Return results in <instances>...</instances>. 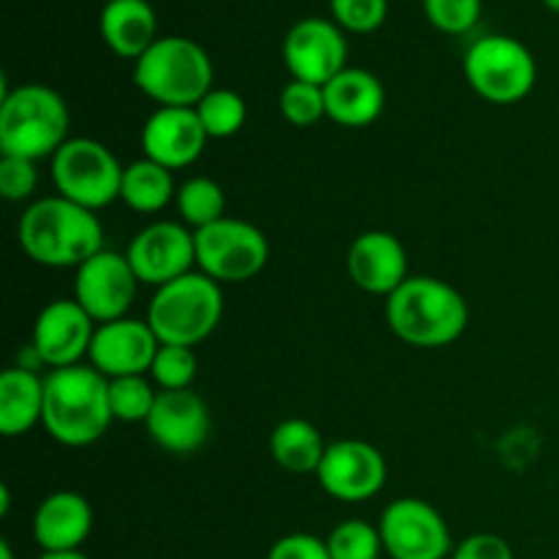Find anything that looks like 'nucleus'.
Masks as SVG:
<instances>
[{"label": "nucleus", "mask_w": 559, "mask_h": 559, "mask_svg": "<svg viewBox=\"0 0 559 559\" xmlns=\"http://www.w3.org/2000/svg\"><path fill=\"white\" fill-rule=\"evenodd\" d=\"M331 14L344 33L366 36L388 20V0H331Z\"/></svg>", "instance_id": "nucleus-33"}, {"label": "nucleus", "mask_w": 559, "mask_h": 559, "mask_svg": "<svg viewBox=\"0 0 559 559\" xmlns=\"http://www.w3.org/2000/svg\"><path fill=\"white\" fill-rule=\"evenodd\" d=\"M202 126H205L211 140H229L238 134L246 123V102L240 93L229 87H213L200 104H197Z\"/></svg>", "instance_id": "nucleus-27"}, {"label": "nucleus", "mask_w": 559, "mask_h": 559, "mask_svg": "<svg viewBox=\"0 0 559 559\" xmlns=\"http://www.w3.org/2000/svg\"><path fill=\"white\" fill-rule=\"evenodd\" d=\"M197 267L218 284L249 282L267 265V238L260 227L227 218L194 233Z\"/></svg>", "instance_id": "nucleus-9"}, {"label": "nucleus", "mask_w": 559, "mask_h": 559, "mask_svg": "<svg viewBox=\"0 0 559 559\" xmlns=\"http://www.w3.org/2000/svg\"><path fill=\"white\" fill-rule=\"evenodd\" d=\"M197 377L194 347L162 344L153 358L151 380L158 391H189Z\"/></svg>", "instance_id": "nucleus-30"}, {"label": "nucleus", "mask_w": 559, "mask_h": 559, "mask_svg": "<svg viewBox=\"0 0 559 559\" xmlns=\"http://www.w3.org/2000/svg\"><path fill=\"white\" fill-rule=\"evenodd\" d=\"M0 559H14V551H11L9 540H0Z\"/></svg>", "instance_id": "nucleus-38"}, {"label": "nucleus", "mask_w": 559, "mask_h": 559, "mask_svg": "<svg viewBox=\"0 0 559 559\" xmlns=\"http://www.w3.org/2000/svg\"><path fill=\"white\" fill-rule=\"evenodd\" d=\"M544 5L549 11H555V14H559V0H544Z\"/></svg>", "instance_id": "nucleus-39"}, {"label": "nucleus", "mask_w": 559, "mask_h": 559, "mask_svg": "<svg viewBox=\"0 0 559 559\" xmlns=\"http://www.w3.org/2000/svg\"><path fill=\"white\" fill-rule=\"evenodd\" d=\"M134 85L162 107H197L213 91L211 55L186 36H162L134 60Z\"/></svg>", "instance_id": "nucleus-5"}, {"label": "nucleus", "mask_w": 559, "mask_h": 559, "mask_svg": "<svg viewBox=\"0 0 559 559\" xmlns=\"http://www.w3.org/2000/svg\"><path fill=\"white\" fill-rule=\"evenodd\" d=\"M385 456L364 440H336L325 448L317 480L338 502H364L382 491Z\"/></svg>", "instance_id": "nucleus-14"}, {"label": "nucleus", "mask_w": 559, "mask_h": 559, "mask_svg": "<svg viewBox=\"0 0 559 559\" xmlns=\"http://www.w3.org/2000/svg\"><path fill=\"white\" fill-rule=\"evenodd\" d=\"M407 271L409 262L402 240L385 229L358 235L347 251L349 278L369 295H393L409 278Z\"/></svg>", "instance_id": "nucleus-19"}, {"label": "nucleus", "mask_w": 559, "mask_h": 559, "mask_svg": "<svg viewBox=\"0 0 559 559\" xmlns=\"http://www.w3.org/2000/svg\"><path fill=\"white\" fill-rule=\"evenodd\" d=\"M126 257L140 284L158 289L191 273L197 265L194 233H189L183 224L153 222L131 238Z\"/></svg>", "instance_id": "nucleus-13"}, {"label": "nucleus", "mask_w": 559, "mask_h": 559, "mask_svg": "<svg viewBox=\"0 0 559 559\" xmlns=\"http://www.w3.org/2000/svg\"><path fill=\"white\" fill-rule=\"evenodd\" d=\"M325 544L331 559H380L385 551L380 527H371L364 519H349L333 527Z\"/></svg>", "instance_id": "nucleus-29"}, {"label": "nucleus", "mask_w": 559, "mask_h": 559, "mask_svg": "<svg viewBox=\"0 0 559 559\" xmlns=\"http://www.w3.org/2000/svg\"><path fill=\"white\" fill-rule=\"evenodd\" d=\"M267 559H331V551H328L325 540L317 535L293 533L271 546Z\"/></svg>", "instance_id": "nucleus-35"}, {"label": "nucleus", "mask_w": 559, "mask_h": 559, "mask_svg": "<svg viewBox=\"0 0 559 559\" xmlns=\"http://www.w3.org/2000/svg\"><path fill=\"white\" fill-rule=\"evenodd\" d=\"M325 440L320 429L304 418H287L273 429L271 435V456L282 469L295 475H306L320 469L325 456Z\"/></svg>", "instance_id": "nucleus-24"}, {"label": "nucleus", "mask_w": 559, "mask_h": 559, "mask_svg": "<svg viewBox=\"0 0 559 559\" xmlns=\"http://www.w3.org/2000/svg\"><path fill=\"white\" fill-rule=\"evenodd\" d=\"M178 197L175 178L167 167L140 158L123 169V186H120V202L136 213H158Z\"/></svg>", "instance_id": "nucleus-25"}, {"label": "nucleus", "mask_w": 559, "mask_h": 559, "mask_svg": "<svg viewBox=\"0 0 559 559\" xmlns=\"http://www.w3.org/2000/svg\"><path fill=\"white\" fill-rule=\"evenodd\" d=\"M44 418V377L11 366L0 377V435L22 437Z\"/></svg>", "instance_id": "nucleus-23"}, {"label": "nucleus", "mask_w": 559, "mask_h": 559, "mask_svg": "<svg viewBox=\"0 0 559 559\" xmlns=\"http://www.w3.org/2000/svg\"><path fill=\"white\" fill-rule=\"evenodd\" d=\"M451 559H513V549L500 535L475 533L453 549Z\"/></svg>", "instance_id": "nucleus-36"}, {"label": "nucleus", "mask_w": 559, "mask_h": 559, "mask_svg": "<svg viewBox=\"0 0 559 559\" xmlns=\"http://www.w3.org/2000/svg\"><path fill=\"white\" fill-rule=\"evenodd\" d=\"M20 246L44 267H80L104 251V227L98 216L66 197L36 200L20 218Z\"/></svg>", "instance_id": "nucleus-1"}, {"label": "nucleus", "mask_w": 559, "mask_h": 559, "mask_svg": "<svg viewBox=\"0 0 559 559\" xmlns=\"http://www.w3.org/2000/svg\"><path fill=\"white\" fill-rule=\"evenodd\" d=\"M91 530L93 508L80 491H55L33 513V540L41 551H80Z\"/></svg>", "instance_id": "nucleus-20"}, {"label": "nucleus", "mask_w": 559, "mask_h": 559, "mask_svg": "<svg viewBox=\"0 0 559 559\" xmlns=\"http://www.w3.org/2000/svg\"><path fill=\"white\" fill-rule=\"evenodd\" d=\"M123 169L107 145L87 136L66 142L49 164L58 194L93 213L120 200Z\"/></svg>", "instance_id": "nucleus-8"}, {"label": "nucleus", "mask_w": 559, "mask_h": 559, "mask_svg": "<svg viewBox=\"0 0 559 559\" xmlns=\"http://www.w3.org/2000/svg\"><path fill=\"white\" fill-rule=\"evenodd\" d=\"M325 118L347 129L374 123L385 109V87L371 71L347 66L325 87Z\"/></svg>", "instance_id": "nucleus-21"}, {"label": "nucleus", "mask_w": 559, "mask_h": 559, "mask_svg": "<svg viewBox=\"0 0 559 559\" xmlns=\"http://www.w3.org/2000/svg\"><path fill=\"white\" fill-rule=\"evenodd\" d=\"M38 173L36 162L16 156L0 158V194L9 202H22L36 191Z\"/></svg>", "instance_id": "nucleus-34"}, {"label": "nucleus", "mask_w": 559, "mask_h": 559, "mask_svg": "<svg viewBox=\"0 0 559 559\" xmlns=\"http://www.w3.org/2000/svg\"><path fill=\"white\" fill-rule=\"evenodd\" d=\"M104 3H109V0H104Z\"/></svg>", "instance_id": "nucleus-40"}, {"label": "nucleus", "mask_w": 559, "mask_h": 559, "mask_svg": "<svg viewBox=\"0 0 559 559\" xmlns=\"http://www.w3.org/2000/svg\"><path fill=\"white\" fill-rule=\"evenodd\" d=\"M96 322L74 298H60L44 306L33 322L31 347L49 369L80 366L91 353Z\"/></svg>", "instance_id": "nucleus-15"}, {"label": "nucleus", "mask_w": 559, "mask_h": 559, "mask_svg": "<svg viewBox=\"0 0 559 559\" xmlns=\"http://www.w3.org/2000/svg\"><path fill=\"white\" fill-rule=\"evenodd\" d=\"M484 0H424V14L431 27L448 36L469 33L480 20Z\"/></svg>", "instance_id": "nucleus-32"}, {"label": "nucleus", "mask_w": 559, "mask_h": 559, "mask_svg": "<svg viewBox=\"0 0 559 559\" xmlns=\"http://www.w3.org/2000/svg\"><path fill=\"white\" fill-rule=\"evenodd\" d=\"M278 109H282L287 123L309 129L317 120L325 118V91L320 85H311V82L289 80L278 96Z\"/></svg>", "instance_id": "nucleus-31"}, {"label": "nucleus", "mask_w": 559, "mask_h": 559, "mask_svg": "<svg viewBox=\"0 0 559 559\" xmlns=\"http://www.w3.org/2000/svg\"><path fill=\"white\" fill-rule=\"evenodd\" d=\"M175 202H178V213L183 224H189L194 233L222 222L224 207H227L224 189L213 178H189L178 189Z\"/></svg>", "instance_id": "nucleus-26"}, {"label": "nucleus", "mask_w": 559, "mask_h": 559, "mask_svg": "<svg viewBox=\"0 0 559 559\" xmlns=\"http://www.w3.org/2000/svg\"><path fill=\"white\" fill-rule=\"evenodd\" d=\"M282 55L293 80L325 87L347 69V36L333 20L306 16L287 31Z\"/></svg>", "instance_id": "nucleus-11"}, {"label": "nucleus", "mask_w": 559, "mask_h": 559, "mask_svg": "<svg viewBox=\"0 0 559 559\" xmlns=\"http://www.w3.org/2000/svg\"><path fill=\"white\" fill-rule=\"evenodd\" d=\"M109 380L93 366H69L44 377L41 426L66 448H85L102 440L112 426Z\"/></svg>", "instance_id": "nucleus-2"}, {"label": "nucleus", "mask_w": 559, "mask_h": 559, "mask_svg": "<svg viewBox=\"0 0 559 559\" xmlns=\"http://www.w3.org/2000/svg\"><path fill=\"white\" fill-rule=\"evenodd\" d=\"M38 559H91V557L82 555V551H44Z\"/></svg>", "instance_id": "nucleus-37"}, {"label": "nucleus", "mask_w": 559, "mask_h": 559, "mask_svg": "<svg viewBox=\"0 0 559 559\" xmlns=\"http://www.w3.org/2000/svg\"><path fill=\"white\" fill-rule=\"evenodd\" d=\"M98 33L118 58L140 60L156 44L158 16L147 0H109L98 14Z\"/></svg>", "instance_id": "nucleus-22"}, {"label": "nucleus", "mask_w": 559, "mask_h": 559, "mask_svg": "<svg viewBox=\"0 0 559 559\" xmlns=\"http://www.w3.org/2000/svg\"><path fill=\"white\" fill-rule=\"evenodd\" d=\"M140 278L129 265V257L118 251H98L76 267L74 300L91 314L96 325L123 320L136 298Z\"/></svg>", "instance_id": "nucleus-12"}, {"label": "nucleus", "mask_w": 559, "mask_h": 559, "mask_svg": "<svg viewBox=\"0 0 559 559\" xmlns=\"http://www.w3.org/2000/svg\"><path fill=\"white\" fill-rule=\"evenodd\" d=\"M385 320L402 342L420 349L448 347L469 322V309L456 287L435 276H409L385 298Z\"/></svg>", "instance_id": "nucleus-3"}, {"label": "nucleus", "mask_w": 559, "mask_h": 559, "mask_svg": "<svg viewBox=\"0 0 559 559\" xmlns=\"http://www.w3.org/2000/svg\"><path fill=\"white\" fill-rule=\"evenodd\" d=\"M145 429L162 451L186 456L205 445L211 435V409L194 391H158Z\"/></svg>", "instance_id": "nucleus-17"}, {"label": "nucleus", "mask_w": 559, "mask_h": 559, "mask_svg": "<svg viewBox=\"0 0 559 559\" xmlns=\"http://www.w3.org/2000/svg\"><path fill=\"white\" fill-rule=\"evenodd\" d=\"M158 391H153V382L145 374L140 377H118L109 380V409L115 420L123 424H145L153 413Z\"/></svg>", "instance_id": "nucleus-28"}, {"label": "nucleus", "mask_w": 559, "mask_h": 559, "mask_svg": "<svg viewBox=\"0 0 559 559\" xmlns=\"http://www.w3.org/2000/svg\"><path fill=\"white\" fill-rule=\"evenodd\" d=\"M69 104L49 85H20L0 102V151L3 156L52 158L69 142Z\"/></svg>", "instance_id": "nucleus-4"}, {"label": "nucleus", "mask_w": 559, "mask_h": 559, "mask_svg": "<svg viewBox=\"0 0 559 559\" xmlns=\"http://www.w3.org/2000/svg\"><path fill=\"white\" fill-rule=\"evenodd\" d=\"M224 317V295L218 282L202 271H191L156 289L147 306V325L158 344L197 347L205 342Z\"/></svg>", "instance_id": "nucleus-6"}, {"label": "nucleus", "mask_w": 559, "mask_h": 559, "mask_svg": "<svg viewBox=\"0 0 559 559\" xmlns=\"http://www.w3.org/2000/svg\"><path fill=\"white\" fill-rule=\"evenodd\" d=\"M211 140L194 107H158L142 126V153L169 173L191 167Z\"/></svg>", "instance_id": "nucleus-18"}, {"label": "nucleus", "mask_w": 559, "mask_h": 559, "mask_svg": "<svg viewBox=\"0 0 559 559\" xmlns=\"http://www.w3.org/2000/svg\"><path fill=\"white\" fill-rule=\"evenodd\" d=\"M464 76L484 102L516 104L533 93L538 63L519 38L489 33L469 44L464 55Z\"/></svg>", "instance_id": "nucleus-7"}, {"label": "nucleus", "mask_w": 559, "mask_h": 559, "mask_svg": "<svg viewBox=\"0 0 559 559\" xmlns=\"http://www.w3.org/2000/svg\"><path fill=\"white\" fill-rule=\"evenodd\" d=\"M158 347L162 344H158L156 333L147 325V320L123 317V320L104 322V325L96 328L87 360L107 380L140 377L151 374V366Z\"/></svg>", "instance_id": "nucleus-16"}, {"label": "nucleus", "mask_w": 559, "mask_h": 559, "mask_svg": "<svg viewBox=\"0 0 559 559\" xmlns=\"http://www.w3.org/2000/svg\"><path fill=\"white\" fill-rule=\"evenodd\" d=\"M377 527L391 559H445L453 555L451 530L442 513L418 497L393 500Z\"/></svg>", "instance_id": "nucleus-10"}]
</instances>
